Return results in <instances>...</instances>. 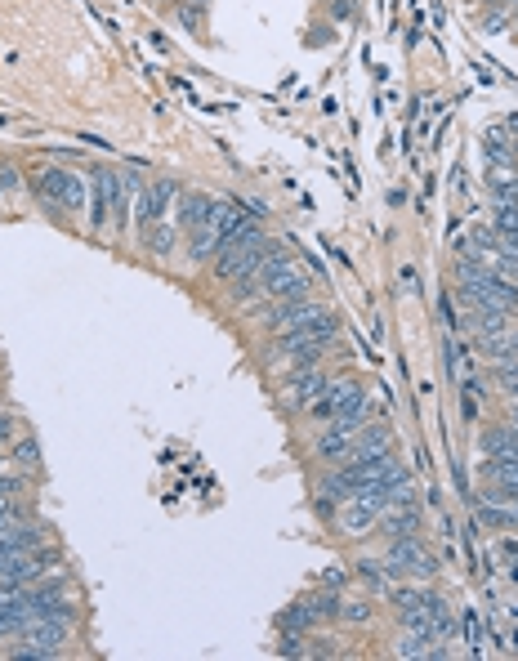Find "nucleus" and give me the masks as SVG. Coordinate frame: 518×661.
<instances>
[{
	"mask_svg": "<svg viewBox=\"0 0 518 661\" xmlns=\"http://www.w3.org/2000/svg\"><path fill=\"white\" fill-rule=\"evenodd\" d=\"M45 545V532L36 523H9L0 528V559H23V554H36Z\"/></svg>",
	"mask_w": 518,
	"mask_h": 661,
	"instance_id": "1a4fd4ad",
	"label": "nucleus"
},
{
	"mask_svg": "<svg viewBox=\"0 0 518 661\" xmlns=\"http://www.w3.org/2000/svg\"><path fill=\"white\" fill-rule=\"evenodd\" d=\"M393 452V434L385 425H362V434H358V447H353V456H385ZM349 456V461H353Z\"/></svg>",
	"mask_w": 518,
	"mask_h": 661,
	"instance_id": "ddd939ff",
	"label": "nucleus"
},
{
	"mask_svg": "<svg viewBox=\"0 0 518 661\" xmlns=\"http://www.w3.org/2000/svg\"><path fill=\"white\" fill-rule=\"evenodd\" d=\"M18 184H23V179H18V170H14V166H5V161H0V197L18 193Z\"/></svg>",
	"mask_w": 518,
	"mask_h": 661,
	"instance_id": "f3484780",
	"label": "nucleus"
},
{
	"mask_svg": "<svg viewBox=\"0 0 518 661\" xmlns=\"http://www.w3.org/2000/svg\"><path fill=\"white\" fill-rule=\"evenodd\" d=\"M393 657H420V661H434V657H447V648H443V639L411 630V635H402L398 644H393Z\"/></svg>",
	"mask_w": 518,
	"mask_h": 661,
	"instance_id": "9b49d317",
	"label": "nucleus"
},
{
	"mask_svg": "<svg viewBox=\"0 0 518 661\" xmlns=\"http://www.w3.org/2000/svg\"><path fill=\"white\" fill-rule=\"evenodd\" d=\"M175 197H179V188L170 184V179H152V184H143L139 197H134V224H139V233L148 224H157V219H170Z\"/></svg>",
	"mask_w": 518,
	"mask_h": 661,
	"instance_id": "0eeeda50",
	"label": "nucleus"
},
{
	"mask_svg": "<svg viewBox=\"0 0 518 661\" xmlns=\"http://www.w3.org/2000/svg\"><path fill=\"white\" fill-rule=\"evenodd\" d=\"M510 617H514V621H518V603H514V608H510Z\"/></svg>",
	"mask_w": 518,
	"mask_h": 661,
	"instance_id": "4be33fe9",
	"label": "nucleus"
},
{
	"mask_svg": "<svg viewBox=\"0 0 518 661\" xmlns=\"http://www.w3.org/2000/svg\"><path fill=\"white\" fill-rule=\"evenodd\" d=\"M398 291H407V295H416L420 291V282H416V268H398Z\"/></svg>",
	"mask_w": 518,
	"mask_h": 661,
	"instance_id": "a211bd4d",
	"label": "nucleus"
},
{
	"mask_svg": "<svg viewBox=\"0 0 518 661\" xmlns=\"http://www.w3.org/2000/svg\"><path fill=\"white\" fill-rule=\"evenodd\" d=\"M179 242H184V228L175 224V215L170 219H157V224H148L139 233V246L148 255H157V260H170V255L179 251Z\"/></svg>",
	"mask_w": 518,
	"mask_h": 661,
	"instance_id": "9d476101",
	"label": "nucleus"
},
{
	"mask_svg": "<svg viewBox=\"0 0 518 661\" xmlns=\"http://www.w3.org/2000/svg\"><path fill=\"white\" fill-rule=\"evenodd\" d=\"M353 14V0H340V5H335V18H349Z\"/></svg>",
	"mask_w": 518,
	"mask_h": 661,
	"instance_id": "aec40b11",
	"label": "nucleus"
},
{
	"mask_svg": "<svg viewBox=\"0 0 518 661\" xmlns=\"http://www.w3.org/2000/svg\"><path fill=\"white\" fill-rule=\"evenodd\" d=\"M367 420L362 416H340V420H326V429L318 434V443H313V452L322 456L326 465H344L353 456V447H358V434Z\"/></svg>",
	"mask_w": 518,
	"mask_h": 661,
	"instance_id": "423d86ee",
	"label": "nucleus"
},
{
	"mask_svg": "<svg viewBox=\"0 0 518 661\" xmlns=\"http://www.w3.org/2000/svg\"><path fill=\"white\" fill-rule=\"evenodd\" d=\"M259 286H264V300H300V295H309V273L300 268V260L277 251L259 273Z\"/></svg>",
	"mask_w": 518,
	"mask_h": 661,
	"instance_id": "39448f33",
	"label": "nucleus"
},
{
	"mask_svg": "<svg viewBox=\"0 0 518 661\" xmlns=\"http://www.w3.org/2000/svg\"><path fill=\"white\" fill-rule=\"evenodd\" d=\"M340 621H353V626H362V621H371V603H367V599L340 603Z\"/></svg>",
	"mask_w": 518,
	"mask_h": 661,
	"instance_id": "2eb2a0df",
	"label": "nucleus"
},
{
	"mask_svg": "<svg viewBox=\"0 0 518 661\" xmlns=\"http://www.w3.org/2000/svg\"><path fill=\"white\" fill-rule=\"evenodd\" d=\"M32 193L50 215L59 219H76L90 210V184H85L76 170H59V166H41L32 175Z\"/></svg>",
	"mask_w": 518,
	"mask_h": 661,
	"instance_id": "f03ea898",
	"label": "nucleus"
},
{
	"mask_svg": "<svg viewBox=\"0 0 518 661\" xmlns=\"http://www.w3.org/2000/svg\"><path fill=\"white\" fill-rule=\"evenodd\" d=\"M505 27H514L510 14H492V18H487V32H505Z\"/></svg>",
	"mask_w": 518,
	"mask_h": 661,
	"instance_id": "6ab92c4d",
	"label": "nucleus"
},
{
	"mask_svg": "<svg viewBox=\"0 0 518 661\" xmlns=\"http://www.w3.org/2000/svg\"><path fill=\"white\" fill-rule=\"evenodd\" d=\"M492 228H496V233H518V201L492 210Z\"/></svg>",
	"mask_w": 518,
	"mask_h": 661,
	"instance_id": "4468645a",
	"label": "nucleus"
},
{
	"mask_svg": "<svg viewBox=\"0 0 518 661\" xmlns=\"http://www.w3.org/2000/svg\"><path fill=\"white\" fill-rule=\"evenodd\" d=\"M367 411H371V398H367V389L358 385V380H326V389L318 394V402L309 407V416L313 420H340V416H362L367 420Z\"/></svg>",
	"mask_w": 518,
	"mask_h": 661,
	"instance_id": "7ed1b4c3",
	"label": "nucleus"
},
{
	"mask_svg": "<svg viewBox=\"0 0 518 661\" xmlns=\"http://www.w3.org/2000/svg\"><path fill=\"white\" fill-rule=\"evenodd\" d=\"M67 630H72V621H50V617H36L32 626H27L23 635L14 639L9 657H14V661L59 657V653H63V644H67Z\"/></svg>",
	"mask_w": 518,
	"mask_h": 661,
	"instance_id": "20e7f679",
	"label": "nucleus"
},
{
	"mask_svg": "<svg viewBox=\"0 0 518 661\" xmlns=\"http://www.w3.org/2000/svg\"><path fill=\"white\" fill-rule=\"evenodd\" d=\"M139 188L143 184L134 175H126V170H99L94 175V197H90V233H108L112 224L126 228Z\"/></svg>",
	"mask_w": 518,
	"mask_h": 661,
	"instance_id": "f257e3e1",
	"label": "nucleus"
},
{
	"mask_svg": "<svg viewBox=\"0 0 518 661\" xmlns=\"http://www.w3.org/2000/svg\"><path fill=\"white\" fill-rule=\"evenodd\" d=\"M505 554H510V559H518V536H514V541H505Z\"/></svg>",
	"mask_w": 518,
	"mask_h": 661,
	"instance_id": "412c9836",
	"label": "nucleus"
},
{
	"mask_svg": "<svg viewBox=\"0 0 518 661\" xmlns=\"http://www.w3.org/2000/svg\"><path fill=\"white\" fill-rule=\"evenodd\" d=\"M483 478H487V487H496V492L518 496V461H510V456H487Z\"/></svg>",
	"mask_w": 518,
	"mask_h": 661,
	"instance_id": "f8f14e48",
	"label": "nucleus"
},
{
	"mask_svg": "<svg viewBox=\"0 0 518 661\" xmlns=\"http://www.w3.org/2000/svg\"><path fill=\"white\" fill-rule=\"evenodd\" d=\"M9 461H23V469H36V443L32 438H18V447L9 452Z\"/></svg>",
	"mask_w": 518,
	"mask_h": 661,
	"instance_id": "dca6fc26",
	"label": "nucleus"
},
{
	"mask_svg": "<svg viewBox=\"0 0 518 661\" xmlns=\"http://www.w3.org/2000/svg\"><path fill=\"white\" fill-rule=\"evenodd\" d=\"M326 371H322V362L318 367H300V371H291V380H286V407H295V411H309L313 402H318V394L326 389Z\"/></svg>",
	"mask_w": 518,
	"mask_h": 661,
	"instance_id": "6e6552de",
	"label": "nucleus"
}]
</instances>
